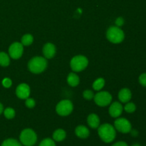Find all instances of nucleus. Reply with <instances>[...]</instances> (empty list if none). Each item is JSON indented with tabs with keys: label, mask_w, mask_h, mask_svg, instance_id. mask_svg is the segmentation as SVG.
<instances>
[{
	"label": "nucleus",
	"mask_w": 146,
	"mask_h": 146,
	"mask_svg": "<svg viewBox=\"0 0 146 146\" xmlns=\"http://www.w3.org/2000/svg\"><path fill=\"white\" fill-rule=\"evenodd\" d=\"M75 133L77 137L82 139L87 138L90 135V131L88 128L84 125H78L75 130Z\"/></svg>",
	"instance_id": "4468645a"
},
{
	"label": "nucleus",
	"mask_w": 146,
	"mask_h": 146,
	"mask_svg": "<svg viewBox=\"0 0 146 146\" xmlns=\"http://www.w3.org/2000/svg\"><path fill=\"white\" fill-rule=\"evenodd\" d=\"M1 146H22L21 143L18 141L13 138H9L3 141Z\"/></svg>",
	"instance_id": "aec40b11"
},
{
	"label": "nucleus",
	"mask_w": 146,
	"mask_h": 146,
	"mask_svg": "<svg viewBox=\"0 0 146 146\" xmlns=\"http://www.w3.org/2000/svg\"><path fill=\"white\" fill-rule=\"evenodd\" d=\"M124 109L126 111L127 113H132L136 109V106H135V104L133 103H128L124 107Z\"/></svg>",
	"instance_id": "b1692460"
},
{
	"label": "nucleus",
	"mask_w": 146,
	"mask_h": 146,
	"mask_svg": "<svg viewBox=\"0 0 146 146\" xmlns=\"http://www.w3.org/2000/svg\"><path fill=\"white\" fill-rule=\"evenodd\" d=\"M4 114L7 119H12L15 116V111L11 108H7L4 110Z\"/></svg>",
	"instance_id": "4be33fe9"
},
{
	"label": "nucleus",
	"mask_w": 146,
	"mask_h": 146,
	"mask_svg": "<svg viewBox=\"0 0 146 146\" xmlns=\"http://www.w3.org/2000/svg\"><path fill=\"white\" fill-rule=\"evenodd\" d=\"M131 146H141V145H140V144H138V143H135V144H133V145H132Z\"/></svg>",
	"instance_id": "473e14b6"
},
{
	"label": "nucleus",
	"mask_w": 146,
	"mask_h": 146,
	"mask_svg": "<svg viewBox=\"0 0 146 146\" xmlns=\"http://www.w3.org/2000/svg\"><path fill=\"white\" fill-rule=\"evenodd\" d=\"M130 133H131V135H132V136H133V137L138 136V132L136 131V130H135V129H133V130L131 129V131H130Z\"/></svg>",
	"instance_id": "7c9ffc66"
},
{
	"label": "nucleus",
	"mask_w": 146,
	"mask_h": 146,
	"mask_svg": "<svg viewBox=\"0 0 146 146\" xmlns=\"http://www.w3.org/2000/svg\"><path fill=\"white\" fill-rule=\"evenodd\" d=\"M20 143L25 146H33L37 141V135L31 128H26L21 131L19 136Z\"/></svg>",
	"instance_id": "7ed1b4c3"
},
{
	"label": "nucleus",
	"mask_w": 146,
	"mask_h": 146,
	"mask_svg": "<svg viewBox=\"0 0 146 146\" xmlns=\"http://www.w3.org/2000/svg\"><path fill=\"white\" fill-rule=\"evenodd\" d=\"M132 97L131 91L127 88H122L118 93V98L122 103H128Z\"/></svg>",
	"instance_id": "ddd939ff"
},
{
	"label": "nucleus",
	"mask_w": 146,
	"mask_h": 146,
	"mask_svg": "<svg viewBox=\"0 0 146 146\" xmlns=\"http://www.w3.org/2000/svg\"><path fill=\"white\" fill-rule=\"evenodd\" d=\"M111 146H128V145L126 143L124 142V141H119V142H117L113 144Z\"/></svg>",
	"instance_id": "c756f323"
},
{
	"label": "nucleus",
	"mask_w": 146,
	"mask_h": 146,
	"mask_svg": "<svg viewBox=\"0 0 146 146\" xmlns=\"http://www.w3.org/2000/svg\"><path fill=\"white\" fill-rule=\"evenodd\" d=\"M94 101L99 106H107L112 101V96L107 91H101L94 96Z\"/></svg>",
	"instance_id": "0eeeda50"
},
{
	"label": "nucleus",
	"mask_w": 146,
	"mask_h": 146,
	"mask_svg": "<svg viewBox=\"0 0 146 146\" xmlns=\"http://www.w3.org/2000/svg\"><path fill=\"white\" fill-rule=\"evenodd\" d=\"M10 59L9 56L4 52H0V66H8L9 65Z\"/></svg>",
	"instance_id": "a211bd4d"
},
{
	"label": "nucleus",
	"mask_w": 146,
	"mask_h": 146,
	"mask_svg": "<svg viewBox=\"0 0 146 146\" xmlns=\"http://www.w3.org/2000/svg\"><path fill=\"white\" fill-rule=\"evenodd\" d=\"M24 48L21 43L14 42L11 44L9 48V56L14 59H18L22 56Z\"/></svg>",
	"instance_id": "1a4fd4ad"
},
{
	"label": "nucleus",
	"mask_w": 146,
	"mask_h": 146,
	"mask_svg": "<svg viewBox=\"0 0 146 146\" xmlns=\"http://www.w3.org/2000/svg\"><path fill=\"white\" fill-rule=\"evenodd\" d=\"M83 96H84V98L86 100H91L94 97V94L91 90H86L83 93Z\"/></svg>",
	"instance_id": "393cba45"
},
{
	"label": "nucleus",
	"mask_w": 146,
	"mask_h": 146,
	"mask_svg": "<svg viewBox=\"0 0 146 146\" xmlns=\"http://www.w3.org/2000/svg\"><path fill=\"white\" fill-rule=\"evenodd\" d=\"M115 128L122 133H128L132 129L131 123L128 120L124 118H118L114 122Z\"/></svg>",
	"instance_id": "6e6552de"
},
{
	"label": "nucleus",
	"mask_w": 146,
	"mask_h": 146,
	"mask_svg": "<svg viewBox=\"0 0 146 146\" xmlns=\"http://www.w3.org/2000/svg\"><path fill=\"white\" fill-rule=\"evenodd\" d=\"M12 84V82H11V80L9 78H5L3 79L2 81V85L4 86L5 88H9L10 86Z\"/></svg>",
	"instance_id": "bb28decb"
},
{
	"label": "nucleus",
	"mask_w": 146,
	"mask_h": 146,
	"mask_svg": "<svg viewBox=\"0 0 146 146\" xmlns=\"http://www.w3.org/2000/svg\"><path fill=\"white\" fill-rule=\"evenodd\" d=\"M123 110V108L119 102H114L110 106L109 113L113 118H118L121 115Z\"/></svg>",
	"instance_id": "9b49d317"
},
{
	"label": "nucleus",
	"mask_w": 146,
	"mask_h": 146,
	"mask_svg": "<svg viewBox=\"0 0 146 146\" xmlns=\"http://www.w3.org/2000/svg\"><path fill=\"white\" fill-rule=\"evenodd\" d=\"M56 46L51 43H47L43 48V54L46 58H51L56 54Z\"/></svg>",
	"instance_id": "f8f14e48"
},
{
	"label": "nucleus",
	"mask_w": 146,
	"mask_h": 146,
	"mask_svg": "<svg viewBox=\"0 0 146 146\" xmlns=\"http://www.w3.org/2000/svg\"><path fill=\"white\" fill-rule=\"evenodd\" d=\"M3 110H4V108H3V106H2V104H1V103H0V114H1V113L3 112Z\"/></svg>",
	"instance_id": "2f4dec72"
},
{
	"label": "nucleus",
	"mask_w": 146,
	"mask_h": 146,
	"mask_svg": "<svg viewBox=\"0 0 146 146\" xmlns=\"http://www.w3.org/2000/svg\"><path fill=\"white\" fill-rule=\"evenodd\" d=\"M106 37L108 41L113 44H119L123 41L125 34L123 31L118 27H109L106 32Z\"/></svg>",
	"instance_id": "20e7f679"
},
{
	"label": "nucleus",
	"mask_w": 146,
	"mask_h": 146,
	"mask_svg": "<svg viewBox=\"0 0 146 146\" xmlns=\"http://www.w3.org/2000/svg\"><path fill=\"white\" fill-rule=\"evenodd\" d=\"M139 82L143 86L146 87V73L142 74L139 76Z\"/></svg>",
	"instance_id": "cd10ccee"
},
{
	"label": "nucleus",
	"mask_w": 146,
	"mask_h": 146,
	"mask_svg": "<svg viewBox=\"0 0 146 146\" xmlns=\"http://www.w3.org/2000/svg\"><path fill=\"white\" fill-rule=\"evenodd\" d=\"M16 94L21 99H27L30 95V88L27 84H21L16 89Z\"/></svg>",
	"instance_id": "9d476101"
},
{
	"label": "nucleus",
	"mask_w": 146,
	"mask_h": 146,
	"mask_svg": "<svg viewBox=\"0 0 146 146\" xmlns=\"http://www.w3.org/2000/svg\"><path fill=\"white\" fill-rule=\"evenodd\" d=\"M104 85H105V81H104V78H99L96 80L94 82V84H93V88L96 91H100V90L104 88Z\"/></svg>",
	"instance_id": "6ab92c4d"
},
{
	"label": "nucleus",
	"mask_w": 146,
	"mask_h": 146,
	"mask_svg": "<svg viewBox=\"0 0 146 146\" xmlns=\"http://www.w3.org/2000/svg\"><path fill=\"white\" fill-rule=\"evenodd\" d=\"M34 41V37L31 34H25L21 38V44L24 46L31 45Z\"/></svg>",
	"instance_id": "412c9836"
},
{
	"label": "nucleus",
	"mask_w": 146,
	"mask_h": 146,
	"mask_svg": "<svg viewBox=\"0 0 146 146\" xmlns=\"http://www.w3.org/2000/svg\"><path fill=\"white\" fill-rule=\"evenodd\" d=\"M74 109V106L69 100H63L60 101L56 106V111L58 115L61 116H66L71 113Z\"/></svg>",
	"instance_id": "423d86ee"
},
{
	"label": "nucleus",
	"mask_w": 146,
	"mask_h": 146,
	"mask_svg": "<svg viewBox=\"0 0 146 146\" xmlns=\"http://www.w3.org/2000/svg\"><path fill=\"white\" fill-rule=\"evenodd\" d=\"M48 63L44 57L36 56L31 58L28 64V68L31 73L40 74L46 68Z\"/></svg>",
	"instance_id": "f03ea898"
},
{
	"label": "nucleus",
	"mask_w": 146,
	"mask_h": 146,
	"mask_svg": "<svg viewBox=\"0 0 146 146\" xmlns=\"http://www.w3.org/2000/svg\"><path fill=\"white\" fill-rule=\"evenodd\" d=\"M71 68L75 72H80L87 67L88 64V58L82 55L74 56L71 61Z\"/></svg>",
	"instance_id": "39448f33"
},
{
	"label": "nucleus",
	"mask_w": 146,
	"mask_h": 146,
	"mask_svg": "<svg viewBox=\"0 0 146 146\" xmlns=\"http://www.w3.org/2000/svg\"><path fill=\"white\" fill-rule=\"evenodd\" d=\"M26 106L28 107L29 108H33L36 105L35 101L33 98H27L25 101Z\"/></svg>",
	"instance_id": "a878e982"
},
{
	"label": "nucleus",
	"mask_w": 146,
	"mask_h": 146,
	"mask_svg": "<svg viewBox=\"0 0 146 146\" xmlns=\"http://www.w3.org/2000/svg\"><path fill=\"white\" fill-rule=\"evenodd\" d=\"M66 137V133L64 130L61 129H57L53 133V140L56 142H61L64 141Z\"/></svg>",
	"instance_id": "dca6fc26"
},
{
	"label": "nucleus",
	"mask_w": 146,
	"mask_h": 146,
	"mask_svg": "<svg viewBox=\"0 0 146 146\" xmlns=\"http://www.w3.org/2000/svg\"><path fill=\"white\" fill-rule=\"evenodd\" d=\"M98 133L100 138L106 143L113 141L116 136L115 128L109 123H104L99 125L98 128Z\"/></svg>",
	"instance_id": "f257e3e1"
},
{
	"label": "nucleus",
	"mask_w": 146,
	"mask_h": 146,
	"mask_svg": "<svg viewBox=\"0 0 146 146\" xmlns=\"http://www.w3.org/2000/svg\"><path fill=\"white\" fill-rule=\"evenodd\" d=\"M87 122H88V125L91 127V128H98L100 125V119L98 116L96 114L92 113L90 114L87 118Z\"/></svg>",
	"instance_id": "2eb2a0df"
},
{
	"label": "nucleus",
	"mask_w": 146,
	"mask_h": 146,
	"mask_svg": "<svg viewBox=\"0 0 146 146\" xmlns=\"http://www.w3.org/2000/svg\"><path fill=\"white\" fill-rule=\"evenodd\" d=\"M39 146H56L55 141L51 138H45L40 143Z\"/></svg>",
	"instance_id": "5701e85b"
},
{
	"label": "nucleus",
	"mask_w": 146,
	"mask_h": 146,
	"mask_svg": "<svg viewBox=\"0 0 146 146\" xmlns=\"http://www.w3.org/2000/svg\"><path fill=\"white\" fill-rule=\"evenodd\" d=\"M67 82L71 86H76L79 84V77L74 73H70L67 77Z\"/></svg>",
	"instance_id": "f3484780"
},
{
	"label": "nucleus",
	"mask_w": 146,
	"mask_h": 146,
	"mask_svg": "<svg viewBox=\"0 0 146 146\" xmlns=\"http://www.w3.org/2000/svg\"><path fill=\"white\" fill-rule=\"evenodd\" d=\"M124 24V19L122 18V17H118V18L116 19L115 20V24H116V27H120L121 26L123 25Z\"/></svg>",
	"instance_id": "c85d7f7f"
}]
</instances>
